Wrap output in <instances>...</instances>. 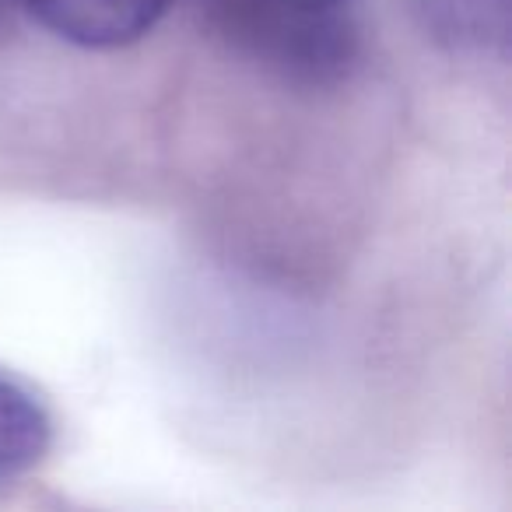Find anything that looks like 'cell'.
Instances as JSON below:
<instances>
[{"instance_id":"cell-3","label":"cell","mask_w":512,"mask_h":512,"mask_svg":"<svg viewBox=\"0 0 512 512\" xmlns=\"http://www.w3.org/2000/svg\"><path fill=\"white\" fill-rule=\"evenodd\" d=\"M425 25L453 50H488L505 43L509 0H418Z\"/></svg>"},{"instance_id":"cell-2","label":"cell","mask_w":512,"mask_h":512,"mask_svg":"<svg viewBox=\"0 0 512 512\" xmlns=\"http://www.w3.org/2000/svg\"><path fill=\"white\" fill-rule=\"evenodd\" d=\"M50 446L53 418L46 404L15 376L0 372V484L29 474Z\"/></svg>"},{"instance_id":"cell-4","label":"cell","mask_w":512,"mask_h":512,"mask_svg":"<svg viewBox=\"0 0 512 512\" xmlns=\"http://www.w3.org/2000/svg\"><path fill=\"white\" fill-rule=\"evenodd\" d=\"M351 0H211L214 22L235 15H278V11H341Z\"/></svg>"},{"instance_id":"cell-1","label":"cell","mask_w":512,"mask_h":512,"mask_svg":"<svg viewBox=\"0 0 512 512\" xmlns=\"http://www.w3.org/2000/svg\"><path fill=\"white\" fill-rule=\"evenodd\" d=\"M46 32L81 50L141 43L176 0H18Z\"/></svg>"}]
</instances>
